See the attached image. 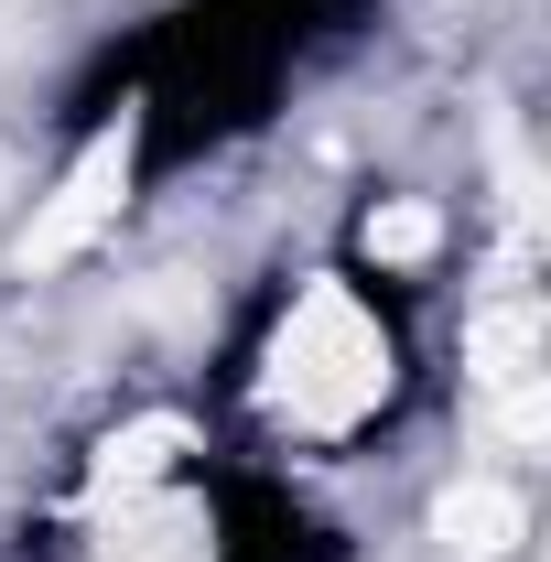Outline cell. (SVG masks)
<instances>
[{
    "label": "cell",
    "mask_w": 551,
    "mask_h": 562,
    "mask_svg": "<svg viewBox=\"0 0 551 562\" xmlns=\"http://www.w3.org/2000/svg\"><path fill=\"white\" fill-rule=\"evenodd\" d=\"M271 401L292 422H325V432L390 401V336L346 303L336 281H314L292 303V325H281V347H271Z\"/></svg>",
    "instance_id": "1"
},
{
    "label": "cell",
    "mask_w": 551,
    "mask_h": 562,
    "mask_svg": "<svg viewBox=\"0 0 551 562\" xmlns=\"http://www.w3.org/2000/svg\"><path fill=\"white\" fill-rule=\"evenodd\" d=\"M519 530H530V508L497 487V476H465V487H443V508H432V541L454 562H497Z\"/></svg>",
    "instance_id": "3"
},
{
    "label": "cell",
    "mask_w": 551,
    "mask_h": 562,
    "mask_svg": "<svg viewBox=\"0 0 551 562\" xmlns=\"http://www.w3.org/2000/svg\"><path fill=\"white\" fill-rule=\"evenodd\" d=\"M120 184H131V120L87 140V162L66 173V195L22 227V271H55V260H76V249H87V238L120 216Z\"/></svg>",
    "instance_id": "2"
},
{
    "label": "cell",
    "mask_w": 551,
    "mask_h": 562,
    "mask_svg": "<svg viewBox=\"0 0 551 562\" xmlns=\"http://www.w3.org/2000/svg\"><path fill=\"white\" fill-rule=\"evenodd\" d=\"M173 443H184V422H140L109 443V487H151V476H173Z\"/></svg>",
    "instance_id": "4"
},
{
    "label": "cell",
    "mask_w": 551,
    "mask_h": 562,
    "mask_svg": "<svg viewBox=\"0 0 551 562\" xmlns=\"http://www.w3.org/2000/svg\"><path fill=\"white\" fill-rule=\"evenodd\" d=\"M368 249H379V260H421V249H432V206H379L368 216Z\"/></svg>",
    "instance_id": "5"
}]
</instances>
